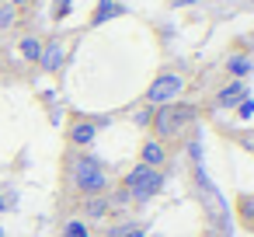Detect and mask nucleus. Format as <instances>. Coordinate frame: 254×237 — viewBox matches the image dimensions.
I'll return each instance as SVG.
<instances>
[{
    "label": "nucleus",
    "instance_id": "nucleus-1",
    "mask_svg": "<svg viewBox=\"0 0 254 237\" xmlns=\"http://www.w3.org/2000/svg\"><path fill=\"white\" fill-rule=\"evenodd\" d=\"M70 185L77 195L91 199V195H108V174H105V164L91 154H73L70 157Z\"/></svg>",
    "mask_w": 254,
    "mask_h": 237
},
{
    "label": "nucleus",
    "instance_id": "nucleus-3",
    "mask_svg": "<svg viewBox=\"0 0 254 237\" xmlns=\"http://www.w3.org/2000/svg\"><path fill=\"white\" fill-rule=\"evenodd\" d=\"M122 185H126V195H129V199H136V202H150L153 195L164 192V171L146 167V164H136L132 171H126Z\"/></svg>",
    "mask_w": 254,
    "mask_h": 237
},
{
    "label": "nucleus",
    "instance_id": "nucleus-5",
    "mask_svg": "<svg viewBox=\"0 0 254 237\" xmlns=\"http://www.w3.org/2000/svg\"><path fill=\"white\" fill-rule=\"evenodd\" d=\"M101 126H105V119H73L70 129H66V140H70L77 150H84V147L94 143V136H98Z\"/></svg>",
    "mask_w": 254,
    "mask_h": 237
},
{
    "label": "nucleus",
    "instance_id": "nucleus-15",
    "mask_svg": "<svg viewBox=\"0 0 254 237\" xmlns=\"http://www.w3.org/2000/svg\"><path fill=\"white\" fill-rule=\"evenodd\" d=\"M115 237H146L139 227H126V230H115Z\"/></svg>",
    "mask_w": 254,
    "mask_h": 237
},
{
    "label": "nucleus",
    "instance_id": "nucleus-12",
    "mask_svg": "<svg viewBox=\"0 0 254 237\" xmlns=\"http://www.w3.org/2000/svg\"><path fill=\"white\" fill-rule=\"evenodd\" d=\"M226 70H230L233 77H244V74L251 70V60H244V56H233V60L226 63Z\"/></svg>",
    "mask_w": 254,
    "mask_h": 237
},
{
    "label": "nucleus",
    "instance_id": "nucleus-2",
    "mask_svg": "<svg viewBox=\"0 0 254 237\" xmlns=\"http://www.w3.org/2000/svg\"><path fill=\"white\" fill-rule=\"evenodd\" d=\"M195 119H198V108H195V105H188V101H171V105L153 108L150 126H153V136H157V140H171V136H178L181 129H188Z\"/></svg>",
    "mask_w": 254,
    "mask_h": 237
},
{
    "label": "nucleus",
    "instance_id": "nucleus-9",
    "mask_svg": "<svg viewBox=\"0 0 254 237\" xmlns=\"http://www.w3.org/2000/svg\"><path fill=\"white\" fill-rule=\"evenodd\" d=\"M84 213H87L91 220L108 216V195H91V199H84Z\"/></svg>",
    "mask_w": 254,
    "mask_h": 237
},
{
    "label": "nucleus",
    "instance_id": "nucleus-13",
    "mask_svg": "<svg viewBox=\"0 0 254 237\" xmlns=\"http://www.w3.org/2000/svg\"><path fill=\"white\" fill-rule=\"evenodd\" d=\"M63 237H91V234H87V227H84L80 220H70V223L63 227Z\"/></svg>",
    "mask_w": 254,
    "mask_h": 237
},
{
    "label": "nucleus",
    "instance_id": "nucleus-6",
    "mask_svg": "<svg viewBox=\"0 0 254 237\" xmlns=\"http://www.w3.org/2000/svg\"><path fill=\"white\" fill-rule=\"evenodd\" d=\"M63 60H66V46H63L60 39H53V42H46V46H42L39 67H42L46 74H56V70L63 67Z\"/></svg>",
    "mask_w": 254,
    "mask_h": 237
},
{
    "label": "nucleus",
    "instance_id": "nucleus-4",
    "mask_svg": "<svg viewBox=\"0 0 254 237\" xmlns=\"http://www.w3.org/2000/svg\"><path fill=\"white\" fill-rule=\"evenodd\" d=\"M181 91H185V77H181V74H157L153 84L146 87V105H150V108L171 105V101L181 98Z\"/></svg>",
    "mask_w": 254,
    "mask_h": 237
},
{
    "label": "nucleus",
    "instance_id": "nucleus-11",
    "mask_svg": "<svg viewBox=\"0 0 254 237\" xmlns=\"http://www.w3.org/2000/svg\"><path fill=\"white\" fill-rule=\"evenodd\" d=\"M14 21H18V7L14 4H0V32L14 28Z\"/></svg>",
    "mask_w": 254,
    "mask_h": 237
},
{
    "label": "nucleus",
    "instance_id": "nucleus-10",
    "mask_svg": "<svg viewBox=\"0 0 254 237\" xmlns=\"http://www.w3.org/2000/svg\"><path fill=\"white\" fill-rule=\"evenodd\" d=\"M42 39H35V35H25L21 39V56L28 60V63H39V56H42Z\"/></svg>",
    "mask_w": 254,
    "mask_h": 237
},
{
    "label": "nucleus",
    "instance_id": "nucleus-16",
    "mask_svg": "<svg viewBox=\"0 0 254 237\" xmlns=\"http://www.w3.org/2000/svg\"><path fill=\"white\" fill-rule=\"evenodd\" d=\"M4 4H14L18 7V4H28V0H4Z\"/></svg>",
    "mask_w": 254,
    "mask_h": 237
},
{
    "label": "nucleus",
    "instance_id": "nucleus-8",
    "mask_svg": "<svg viewBox=\"0 0 254 237\" xmlns=\"http://www.w3.org/2000/svg\"><path fill=\"white\" fill-rule=\"evenodd\" d=\"M244 98H247L244 84H240V80H233V84H226V87H223V91L216 94V105H219V108H237V105H240Z\"/></svg>",
    "mask_w": 254,
    "mask_h": 237
},
{
    "label": "nucleus",
    "instance_id": "nucleus-7",
    "mask_svg": "<svg viewBox=\"0 0 254 237\" xmlns=\"http://www.w3.org/2000/svg\"><path fill=\"white\" fill-rule=\"evenodd\" d=\"M164 160H167V150H164V140H146L143 147H139V164H146V167H164Z\"/></svg>",
    "mask_w": 254,
    "mask_h": 237
},
{
    "label": "nucleus",
    "instance_id": "nucleus-14",
    "mask_svg": "<svg viewBox=\"0 0 254 237\" xmlns=\"http://www.w3.org/2000/svg\"><path fill=\"white\" fill-rule=\"evenodd\" d=\"M112 11H115V7H112V0H101V11L94 14V21H105V18H108Z\"/></svg>",
    "mask_w": 254,
    "mask_h": 237
}]
</instances>
